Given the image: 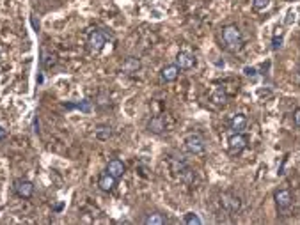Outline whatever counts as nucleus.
<instances>
[{"instance_id": "nucleus-5", "label": "nucleus", "mask_w": 300, "mask_h": 225, "mask_svg": "<svg viewBox=\"0 0 300 225\" xmlns=\"http://www.w3.org/2000/svg\"><path fill=\"white\" fill-rule=\"evenodd\" d=\"M220 202H222V208H224L226 213H229V215H238L241 209V200L238 195H235V193H224L222 195V199H220Z\"/></svg>"}, {"instance_id": "nucleus-2", "label": "nucleus", "mask_w": 300, "mask_h": 225, "mask_svg": "<svg viewBox=\"0 0 300 225\" xmlns=\"http://www.w3.org/2000/svg\"><path fill=\"white\" fill-rule=\"evenodd\" d=\"M185 147L190 154H203L206 151V140L199 133H188L185 136Z\"/></svg>"}, {"instance_id": "nucleus-10", "label": "nucleus", "mask_w": 300, "mask_h": 225, "mask_svg": "<svg viewBox=\"0 0 300 225\" xmlns=\"http://www.w3.org/2000/svg\"><path fill=\"white\" fill-rule=\"evenodd\" d=\"M178 77H180V68H178L176 64H169V66H165L160 71V78L165 84H171V82L178 80Z\"/></svg>"}, {"instance_id": "nucleus-15", "label": "nucleus", "mask_w": 300, "mask_h": 225, "mask_svg": "<svg viewBox=\"0 0 300 225\" xmlns=\"http://www.w3.org/2000/svg\"><path fill=\"white\" fill-rule=\"evenodd\" d=\"M94 135H96L98 140H109L110 136H112V128L107 126V124H100L94 130Z\"/></svg>"}, {"instance_id": "nucleus-24", "label": "nucleus", "mask_w": 300, "mask_h": 225, "mask_svg": "<svg viewBox=\"0 0 300 225\" xmlns=\"http://www.w3.org/2000/svg\"><path fill=\"white\" fill-rule=\"evenodd\" d=\"M299 75H300V69H299Z\"/></svg>"}, {"instance_id": "nucleus-14", "label": "nucleus", "mask_w": 300, "mask_h": 225, "mask_svg": "<svg viewBox=\"0 0 300 225\" xmlns=\"http://www.w3.org/2000/svg\"><path fill=\"white\" fill-rule=\"evenodd\" d=\"M140 66H142V64H140V60L137 59V57H128V59L123 62V66H121V68H123V71L128 73V75H133V73L139 71Z\"/></svg>"}, {"instance_id": "nucleus-16", "label": "nucleus", "mask_w": 300, "mask_h": 225, "mask_svg": "<svg viewBox=\"0 0 300 225\" xmlns=\"http://www.w3.org/2000/svg\"><path fill=\"white\" fill-rule=\"evenodd\" d=\"M144 224L146 225H165L167 224V218H165L164 215H160V213H151V215H148V217L144 218Z\"/></svg>"}, {"instance_id": "nucleus-13", "label": "nucleus", "mask_w": 300, "mask_h": 225, "mask_svg": "<svg viewBox=\"0 0 300 225\" xmlns=\"http://www.w3.org/2000/svg\"><path fill=\"white\" fill-rule=\"evenodd\" d=\"M116 181L118 179L114 178V176H110L109 172H105V174L100 176V179H98V186H100V190L102 191H112L116 188Z\"/></svg>"}, {"instance_id": "nucleus-3", "label": "nucleus", "mask_w": 300, "mask_h": 225, "mask_svg": "<svg viewBox=\"0 0 300 225\" xmlns=\"http://www.w3.org/2000/svg\"><path fill=\"white\" fill-rule=\"evenodd\" d=\"M247 145H249V136L243 135V133H233L228 138V151L233 156L243 153L247 149Z\"/></svg>"}, {"instance_id": "nucleus-9", "label": "nucleus", "mask_w": 300, "mask_h": 225, "mask_svg": "<svg viewBox=\"0 0 300 225\" xmlns=\"http://www.w3.org/2000/svg\"><path fill=\"white\" fill-rule=\"evenodd\" d=\"M247 124H249V119L245 114H235L229 119V130H233L235 133H241L247 128Z\"/></svg>"}, {"instance_id": "nucleus-11", "label": "nucleus", "mask_w": 300, "mask_h": 225, "mask_svg": "<svg viewBox=\"0 0 300 225\" xmlns=\"http://www.w3.org/2000/svg\"><path fill=\"white\" fill-rule=\"evenodd\" d=\"M165 119L162 117V115H155V117H151L148 123V130L151 133H155V135H162V133L165 132Z\"/></svg>"}, {"instance_id": "nucleus-19", "label": "nucleus", "mask_w": 300, "mask_h": 225, "mask_svg": "<svg viewBox=\"0 0 300 225\" xmlns=\"http://www.w3.org/2000/svg\"><path fill=\"white\" fill-rule=\"evenodd\" d=\"M270 5V0H252V7L256 11H265Z\"/></svg>"}, {"instance_id": "nucleus-18", "label": "nucleus", "mask_w": 300, "mask_h": 225, "mask_svg": "<svg viewBox=\"0 0 300 225\" xmlns=\"http://www.w3.org/2000/svg\"><path fill=\"white\" fill-rule=\"evenodd\" d=\"M185 224H188V225H201L203 222H201V218H199L195 213H186V215H185Z\"/></svg>"}, {"instance_id": "nucleus-20", "label": "nucleus", "mask_w": 300, "mask_h": 225, "mask_svg": "<svg viewBox=\"0 0 300 225\" xmlns=\"http://www.w3.org/2000/svg\"><path fill=\"white\" fill-rule=\"evenodd\" d=\"M281 46H283V36L272 39V50H279Z\"/></svg>"}, {"instance_id": "nucleus-6", "label": "nucleus", "mask_w": 300, "mask_h": 225, "mask_svg": "<svg viewBox=\"0 0 300 225\" xmlns=\"http://www.w3.org/2000/svg\"><path fill=\"white\" fill-rule=\"evenodd\" d=\"M14 193L21 199H30L34 195V184L29 179H16L14 181Z\"/></svg>"}, {"instance_id": "nucleus-12", "label": "nucleus", "mask_w": 300, "mask_h": 225, "mask_svg": "<svg viewBox=\"0 0 300 225\" xmlns=\"http://www.w3.org/2000/svg\"><path fill=\"white\" fill-rule=\"evenodd\" d=\"M124 163L121 162V160H110L109 163H107V172H109L110 176H114L116 179L123 178L124 176Z\"/></svg>"}, {"instance_id": "nucleus-21", "label": "nucleus", "mask_w": 300, "mask_h": 225, "mask_svg": "<svg viewBox=\"0 0 300 225\" xmlns=\"http://www.w3.org/2000/svg\"><path fill=\"white\" fill-rule=\"evenodd\" d=\"M245 75H247V77H254V75H256V69H254V68H245Z\"/></svg>"}, {"instance_id": "nucleus-4", "label": "nucleus", "mask_w": 300, "mask_h": 225, "mask_svg": "<svg viewBox=\"0 0 300 225\" xmlns=\"http://www.w3.org/2000/svg\"><path fill=\"white\" fill-rule=\"evenodd\" d=\"M274 200H275V208L279 213H286L288 209L293 206V195L290 190H275L274 193Z\"/></svg>"}, {"instance_id": "nucleus-22", "label": "nucleus", "mask_w": 300, "mask_h": 225, "mask_svg": "<svg viewBox=\"0 0 300 225\" xmlns=\"http://www.w3.org/2000/svg\"><path fill=\"white\" fill-rule=\"evenodd\" d=\"M295 124H297V128H300V108L295 112Z\"/></svg>"}, {"instance_id": "nucleus-17", "label": "nucleus", "mask_w": 300, "mask_h": 225, "mask_svg": "<svg viewBox=\"0 0 300 225\" xmlns=\"http://www.w3.org/2000/svg\"><path fill=\"white\" fill-rule=\"evenodd\" d=\"M212 101L215 103L217 106H222L226 105V101H228V94H226L224 89H215L212 92Z\"/></svg>"}, {"instance_id": "nucleus-1", "label": "nucleus", "mask_w": 300, "mask_h": 225, "mask_svg": "<svg viewBox=\"0 0 300 225\" xmlns=\"http://www.w3.org/2000/svg\"><path fill=\"white\" fill-rule=\"evenodd\" d=\"M220 46L229 53H237L243 46V34L237 25H226L220 32Z\"/></svg>"}, {"instance_id": "nucleus-23", "label": "nucleus", "mask_w": 300, "mask_h": 225, "mask_svg": "<svg viewBox=\"0 0 300 225\" xmlns=\"http://www.w3.org/2000/svg\"><path fill=\"white\" fill-rule=\"evenodd\" d=\"M2 138H5V132H2V128H0V140Z\"/></svg>"}, {"instance_id": "nucleus-7", "label": "nucleus", "mask_w": 300, "mask_h": 225, "mask_svg": "<svg viewBox=\"0 0 300 225\" xmlns=\"http://www.w3.org/2000/svg\"><path fill=\"white\" fill-rule=\"evenodd\" d=\"M87 45H89V50H91V51H100V50H103V46L107 45V36L103 34L102 30H94L93 34L89 36Z\"/></svg>"}, {"instance_id": "nucleus-8", "label": "nucleus", "mask_w": 300, "mask_h": 225, "mask_svg": "<svg viewBox=\"0 0 300 225\" xmlns=\"http://www.w3.org/2000/svg\"><path fill=\"white\" fill-rule=\"evenodd\" d=\"M176 66L180 69H192L195 66V57L192 55L190 51H180L176 55Z\"/></svg>"}]
</instances>
